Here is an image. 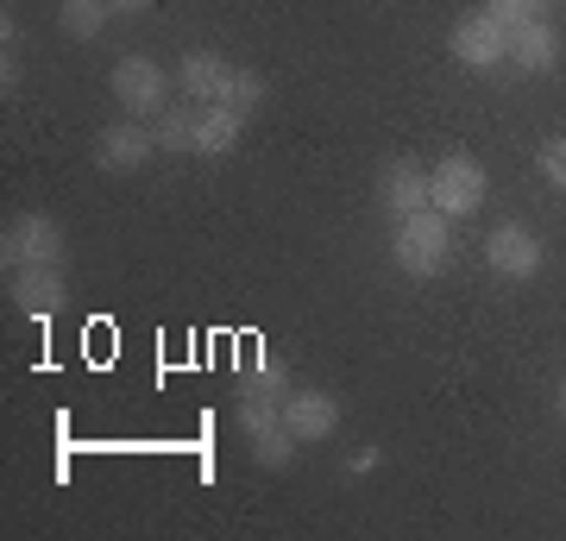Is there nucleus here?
I'll use <instances>...</instances> for the list:
<instances>
[{"label": "nucleus", "mask_w": 566, "mask_h": 541, "mask_svg": "<svg viewBox=\"0 0 566 541\" xmlns=\"http://www.w3.org/2000/svg\"><path fill=\"white\" fill-rule=\"evenodd\" d=\"M390 252H397V271H409V278H441L447 259H453V221L428 201V208H416V215L397 221Z\"/></svg>", "instance_id": "1"}, {"label": "nucleus", "mask_w": 566, "mask_h": 541, "mask_svg": "<svg viewBox=\"0 0 566 541\" xmlns=\"http://www.w3.org/2000/svg\"><path fill=\"white\" fill-rule=\"evenodd\" d=\"M485 189H491L485 164L465 158V152H453V158H441L428 170V201L441 208L447 221H472V215L485 208Z\"/></svg>", "instance_id": "2"}, {"label": "nucleus", "mask_w": 566, "mask_h": 541, "mask_svg": "<svg viewBox=\"0 0 566 541\" xmlns=\"http://www.w3.org/2000/svg\"><path fill=\"white\" fill-rule=\"evenodd\" d=\"M170 76H164V63L151 58H120L114 63V101H120L133 121H158L164 107H170Z\"/></svg>", "instance_id": "3"}, {"label": "nucleus", "mask_w": 566, "mask_h": 541, "mask_svg": "<svg viewBox=\"0 0 566 541\" xmlns=\"http://www.w3.org/2000/svg\"><path fill=\"white\" fill-rule=\"evenodd\" d=\"M0 259H7V271H20V264H63L57 221H51V215H20V221H7Z\"/></svg>", "instance_id": "4"}, {"label": "nucleus", "mask_w": 566, "mask_h": 541, "mask_svg": "<svg viewBox=\"0 0 566 541\" xmlns=\"http://www.w3.org/2000/svg\"><path fill=\"white\" fill-rule=\"evenodd\" d=\"M542 240L528 233V227H516V221H504V227H491V240H485V264L497 271V278H510V283H528L535 271H542Z\"/></svg>", "instance_id": "5"}, {"label": "nucleus", "mask_w": 566, "mask_h": 541, "mask_svg": "<svg viewBox=\"0 0 566 541\" xmlns=\"http://www.w3.org/2000/svg\"><path fill=\"white\" fill-rule=\"evenodd\" d=\"M453 58H460L465 70H497V63H510V32L479 7V13H465V20L453 25Z\"/></svg>", "instance_id": "6"}, {"label": "nucleus", "mask_w": 566, "mask_h": 541, "mask_svg": "<svg viewBox=\"0 0 566 541\" xmlns=\"http://www.w3.org/2000/svg\"><path fill=\"white\" fill-rule=\"evenodd\" d=\"M283 428L296 435V441H327L334 428H340V403L327 397V391H290L283 397Z\"/></svg>", "instance_id": "7"}, {"label": "nucleus", "mask_w": 566, "mask_h": 541, "mask_svg": "<svg viewBox=\"0 0 566 541\" xmlns=\"http://www.w3.org/2000/svg\"><path fill=\"white\" fill-rule=\"evenodd\" d=\"M151 152H158V133H151L145 121L107 126L102 139H95V164H102V170H139Z\"/></svg>", "instance_id": "8"}, {"label": "nucleus", "mask_w": 566, "mask_h": 541, "mask_svg": "<svg viewBox=\"0 0 566 541\" xmlns=\"http://www.w3.org/2000/svg\"><path fill=\"white\" fill-rule=\"evenodd\" d=\"M378 201L390 208V221H403L416 208H428V170L416 158H397L385 164V177H378Z\"/></svg>", "instance_id": "9"}, {"label": "nucleus", "mask_w": 566, "mask_h": 541, "mask_svg": "<svg viewBox=\"0 0 566 541\" xmlns=\"http://www.w3.org/2000/svg\"><path fill=\"white\" fill-rule=\"evenodd\" d=\"M510 63L523 70V76H547L554 63H560V32H554V20H528L510 32Z\"/></svg>", "instance_id": "10"}, {"label": "nucleus", "mask_w": 566, "mask_h": 541, "mask_svg": "<svg viewBox=\"0 0 566 541\" xmlns=\"http://www.w3.org/2000/svg\"><path fill=\"white\" fill-rule=\"evenodd\" d=\"M13 302H20L25 315H57L63 302V264H20L13 271Z\"/></svg>", "instance_id": "11"}, {"label": "nucleus", "mask_w": 566, "mask_h": 541, "mask_svg": "<svg viewBox=\"0 0 566 541\" xmlns=\"http://www.w3.org/2000/svg\"><path fill=\"white\" fill-rule=\"evenodd\" d=\"M227 76H233V63H227L221 51H189V58L177 63V89L189 101H221Z\"/></svg>", "instance_id": "12"}, {"label": "nucleus", "mask_w": 566, "mask_h": 541, "mask_svg": "<svg viewBox=\"0 0 566 541\" xmlns=\"http://www.w3.org/2000/svg\"><path fill=\"white\" fill-rule=\"evenodd\" d=\"M245 133V114L221 107V101H202V121H196V158H227Z\"/></svg>", "instance_id": "13"}, {"label": "nucleus", "mask_w": 566, "mask_h": 541, "mask_svg": "<svg viewBox=\"0 0 566 541\" xmlns=\"http://www.w3.org/2000/svg\"><path fill=\"white\" fill-rule=\"evenodd\" d=\"M196 121H202V101H170L151 133H158V152H196Z\"/></svg>", "instance_id": "14"}, {"label": "nucleus", "mask_w": 566, "mask_h": 541, "mask_svg": "<svg viewBox=\"0 0 566 541\" xmlns=\"http://www.w3.org/2000/svg\"><path fill=\"white\" fill-rule=\"evenodd\" d=\"M107 13H114L107 0H63V7H57V20H63V32H70V39H102Z\"/></svg>", "instance_id": "15"}, {"label": "nucleus", "mask_w": 566, "mask_h": 541, "mask_svg": "<svg viewBox=\"0 0 566 541\" xmlns=\"http://www.w3.org/2000/svg\"><path fill=\"white\" fill-rule=\"evenodd\" d=\"M240 428L259 441L271 428H283V403L277 397H259V391H240Z\"/></svg>", "instance_id": "16"}, {"label": "nucleus", "mask_w": 566, "mask_h": 541, "mask_svg": "<svg viewBox=\"0 0 566 541\" xmlns=\"http://www.w3.org/2000/svg\"><path fill=\"white\" fill-rule=\"evenodd\" d=\"M264 95H271V89H264L259 70H240V63H233V76H227L221 107H233V114H252V107H264Z\"/></svg>", "instance_id": "17"}, {"label": "nucleus", "mask_w": 566, "mask_h": 541, "mask_svg": "<svg viewBox=\"0 0 566 541\" xmlns=\"http://www.w3.org/2000/svg\"><path fill=\"white\" fill-rule=\"evenodd\" d=\"M245 391H259V397H290V372H283V360H271V353H259V360L245 365Z\"/></svg>", "instance_id": "18"}, {"label": "nucleus", "mask_w": 566, "mask_h": 541, "mask_svg": "<svg viewBox=\"0 0 566 541\" xmlns=\"http://www.w3.org/2000/svg\"><path fill=\"white\" fill-rule=\"evenodd\" d=\"M485 13L504 25V32H516V25H528V20H547L554 0H485Z\"/></svg>", "instance_id": "19"}, {"label": "nucleus", "mask_w": 566, "mask_h": 541, "mask_svg": "<svg viewBox=\"0 0 566 541\" xmlns=\"http://www.w3.org/2000/svg\"><path fill=\"white\" fill-rule=\"evenodd\" d=\"M296 435H290V428H271V435H259V441H252V454H259V466H271V472H283V466L296 460Z\"/></svg>", "instance_id": "20"}, {"label": "nucleus", "mask_w": 566, "mask_h": 541, "mask_svg": "<svg viewBox=\"0 0 566 541\" xmlns=\"http://www.w3.org/2000/svg\"><path fill=\"white\" fill-rule=\"evenodd\" d=\"M535 164H542V183L566 189V139H547L542 152H535Z\"/></svg>", "instance_id": "21"}, {"label": "nucleus", "mask_w": 566, "mask_h": 541, "mask_svg": "<svg viewBox=\"0 0 566 541\" xmlns=\"http://www.w3.org/2000/svg\"><path fill=\"white\" fill-rule=\"evenodd\" d=\"M346 472H353V479H365V472H378V447H359V454L346 460Z\"/></svg>", "instance_id": "22"}, {"label": "nucleus", "mask_w": 566, "mask_h": 541, "mask_svg": "<svg viewBox=\"0 0 566 541\" xmlns=\"http://www.w3.org/2000/svg\"><path fill=\"white\" fill-rule=\"evenodd\" d=\"M0 82H7V89L20 82V51H7V58H0Z\"/></svg>", "instance_id": "23"}, {"label": "nucleus", "mask_w": 566, "mask_h": 541, "mask_svg": "<svg viewBox=\"0 0 566 541\" xmlns=\"http://www.w3.org/2000/svg\"><path fill=\"white\" fill-rule=\"evenodd\" d=\"M107 7H114V13H145L151 0H107Z\"/></svg>", "instance_id": "24"}, {"label": "nucleus", "mask_w": 566, "mask_h": 541, "mask_svg": "<svg viewBox=\"0 0 566 541\" xmlns=\"http://www.w3.org/2000/svg\"><path fill=\"white\" fill-rule=\"evenodd\" d=\"M560 416H566V384H560Z\"/></svg>", "instance_id": "25"}]
</instances>
